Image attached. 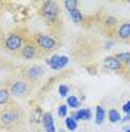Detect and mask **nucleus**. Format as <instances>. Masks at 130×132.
Returning <instances> with one entry per match:
<instances>
[{
    "instance_id": "0eeeda50",
    "label": "nucleus",
    "mask_w": 130,
    "mask_h": 132,
    "mask_svg": "<svg viewBox=\"0 0 130 132\" xmlns=\"http://www.w3.org/2000/svg\"><path fill=\"white\" fill-rule=\"evenodd\" d=\"M43 72L45 71H43V66L42 65H30V66H25V68L21 69V77L24 78L25 81L34 84V82H38L41 80Z\"/></svg>"
},
{
    "instance_id": "cd10ccee",
    "label": "nucleus",
    "mask_w": 130,
    "mask_h": 132,
    "mask_svg": "<svg viewBox=\"0 0 130 132\" xmlns=\"http://www.w3.org/2000/svg\"><path fill=\"white\" fill-rule=\"evenodd\" d=\"M0 6H2V2H0Z\"/></svg>"
},
{
    "instance_id": "6ab92c4d",
    "label": "nucleus",
    "mask_w": 130,
    "mask_h": 132,
    "mask_svg": "<svg viewBox=\"0 0 130 132\" xmlns=\"http://www.w3.org/2000/svg\"><path fill=\"white\" fill-rule=\"evenodd\" d=\"M105 26L108 27V30H112L118 26V20L115 16H106L105 18Z\"/></svg>"
},
{
    "instance_id": "a211bd4d",
    "label": "nucleus",
    "mask_w": 130,
    "mask_h": 132,
    "mask_svg": "<svg viewBox=\"0 0 130 132\" xmlns=\"http://www.w3.org/2000/svg\"><path fill=\"white\" fill-rule=\"evenodd\" d=\"M64 125H66V128H67V131H70V132L76 131V128H78V122L75 119H72V117H66Z\"/></svg>"
},
{
    "instance_id": "c85d7f7f",
    "label": "nucleus",
    "mask_w": 130,
    "mask_h": 132,
    "mask_svg": "<svg viewBox=\"0 0 130 132\" xmlns=\"http://www.w3.org/2000/svg\"><path fill=\"white\" fill-rule=\"evenodd\" d=\"M36 132H39V131H36Z\"/></svg>"
},
{
    "instance_id": "423d86ee",
    "label": "nucleus",
    "mask_w": 130,
    "mask_h": 132,
    "mask_svg": "<svg viewBox=\"0 0 130 132\" xmlns=\"http://www.w3.org/2000/svg\"><path fill=\"white\" fill-rule=\"evenodd\" d=\"M18 56L21 59H24V60H36L42 56V53L39 51L38 45L33 42V39H25L21 51L18 53Z\"/></svg>"
},
{
    "instance_id": "f03ea898",
    "label": "nucleus",
    "mask_w": 130,
    "mask_h": 132,
    "mask_svg": "<svg viewBox=\"0 0 130 132\" xmlns=\"http://www.w3.org/2000/svg\"><path fill=\"white\" fill-rule=\"evenodd\" d=\"M33 42L38 45V48L42 54H48V53H52L54 50L57 48V41L49 36V35H45V33H34L32 36Z\"/></svg>"
},
{
    "instance_id": "6e6552de",
    "label": "nucleus",
    "mask_w": 130,
    "mask_h": 132,
    "mask_svg": "<svg viewBox=\"0 0 130 132\" xmlns=\"http://www.w3.org/2000/svg\"><path fill=\"white\" fill-rule=\"evenodd\" d=\"M67 63H69V59L66 57V56H54V57H51L47 60V65H49L51 69H54V71L63 69Z\"/></svg>"
},
{
    "instance_id": "412c9836",
    "label": "nucleus",
    "mask_w": 130,
    "mask_h": 132,
    "mask_svg": "<svg viewBox=\"0 0 130 132\" xmlns=\"http://www.w3.org/2000/svg\"><path fill=\"white\" fill-rule=\"evenodd\" d=\"M63 5H64L67 12H70L73 9H78V2H75V0H66V2H63Z\"/></svg>"
},
{
    "instance_id": "9b49d317",
    "label": "nucleus",
    "mask_w": 130,
    "mask_h": 132,
    "mask_svg": "<svg viewBox=\"0 0 130 132\" xmlns=\"http://www.w3.org/2000/svg\"><path fill=\"white\" fill-rule=\"evenodd\" d=\"M117 35H118V38H120L121 41H127V39H130V23L129 21H126V23H121V24H120L118 30H117Z\"/></svg>"
},
{
    "instance_id": "1a4fd4ad",
    "label": "nucleus",
    "mask_w": 130,
    "mask_h": 132,
    "mask_svg": "<svg viewBox=\"0 0 130 132\" xmlns=\"http://www.w3.org/2000/svg\"><path fill=\"white\" fill-rule=\"evenodd\" d=\"M103 66H105L106 69H109V71H115V72H118V71H121L123 69V63L115 57V56H109V57H106L105 60H103Z\"/></svg>"
},
{
    "instance_id": "5701e85b",
    "label": "nucleus",
    "mask_w": 130,
    "mask_h": 132,
    "mask_svg": "<svg viewBox=\"0 0 130 132\" xmlns=\"http://www.w3.org/2000/svg\"><path fill=\"white\" fill-rule=\"evenodd\" d=\"M58 116H60V117H66V116H67V104H63V105H60V107H58Z\"/></svg>"
},
{
    "instance_id": "393cba45",
    "label": "nucleus",
    "mask_w": 130,
    "mask_h": 132,
    "mask_svg": "<svg viewBox=\"0 0 130 132\" xmlns=\"http://www.w3.org/2000/svg\"><path fill=\"white\" fill-rule=\"evenodd\" d=\"M123 120H124V122H130V113L129 114H126V117H124Z\"/></svg>"
},
{
    "instance_id": "f3484780",
    "label": "nucleus",
    "mask_w": 130,
    "mask_h": 132,
    "mask_svg": "<svg viewBox=\"0 0 130 132\" xmlns=\"http://www.w3.org/2000/svg\"><path fill=\"white\" fill-rule=\"evenodd\" d=\"M108 119L111 123H117L121 120V116H120V111L118 110H109L108 111Z\"/></svg>"
},
{
    "instance_id": "f8f14e48",
    "label": "nucleus",
    "mask_w": 130,
    "mask_h": 132,
    "mask_svg": "<svg viewBox=\"0 0 130 132\" xmlns=\"http://www.w3.org/2000/svg\"><path fill=\"white\" fill-rule=\"evenodd\" d=\"M70 117H72V119H75L76 122H79V120H90V119H91V110H88V108L76 110V111H75Z\"/></svg>"
},
{
    "instance_id": "20e7f679",
    "label": "nucleus",
    "mask_w": 130,
    "mask_h": 132,
    "mask_svg": "<svg viewBox=\"0 0 130 132\" xmlns=\"http://www.w3.org/2000/svg\"><path fill=\"white\" fill-rule=\"evenodd\" d=\"M8 89H9V92H11L12 96L25 99L30 95V92H32V86H30V82L25 81L24 78L21 77V78H16L14 81H11Z\"/></svg>"
},
{
    "instance_id": "a878e982",
    "label": "nucleus",
    "mask_w": 130,
    "mask_h": 132,
    "mask_svg": "<svg viewBox=\"0 0 130 132\" xmlns=\"http://www.w3.org/2000/svg\"><path fill=\"white\" fill-rule=\"evenodd\" d=\"M112 47V42H106V48H111Z\"/></svg>"
},
{
    "instance_id": "7ed1b4c3",
    "label": "nucleus",
    "mask_w": 130,
    "mask_h": 132,
    "mask_svg": "<svg viewBox=\"0 0 130 132\" xmlns=\"http://www.w3.org/2000/svg\"><path fill=\"white\" fill-rule=\"evenodd\" d=\"M39 14L43 18V21L51 26L57 23L58 16H60V9H58V5L55 2H43L41 9H39Z\"/></svg>"
},
{
    "instance_id": "aec40b11",
    "label": "nucleus",
    "mask_w": 130,
    "mask_h": 132,
    "mask_svg": "<svg viewBox=\"0 0 130 132\" xmlns=\"http://www.w3.org/2000/svg\"><path fill=\"white\" fill-rule=\"evenodd\" d=\"M79 99L78 98H75V96H69L67 98V107H70V108H73V110H79Z\"/></svg>"
},
{
    "instance_id": "bb28decb",
    "label": "nucleus",
    "mask_w": 130,
    "mask_h": 132,
    "mask_svg": "<svg viewBox=\"0 0 130 132\" xmlns=\"http://www.w3.org/2000/svg\"><path fill=\"white\" fill-rule=\"evenodd\" d=\"M124 132H130V128H127V129H124Z\"/></svg>"
},
{
    "instance_id": "4be33fe9",
    "label": "nucleus",
    "mask_w": 130,
    "mask_h": 132,
    "mask_svg": "<svg viewBox=\"0 0 130 132\" xmlns=\"http://www.w3.org/2000/svg\"><path fill=\"white\" fill-rule=\"evenodd\" d=\"M58 93H60V96H61V98H66V96H67V93H69V87L64 86V84H61V86L58 87Z\"/></svg>"
},
{
    "instance_id": "9d476101",
    "label": "nucleus",
    "mask_w": 130,
    "mask_h": 132,
    "mask_svg": "<svg viewBox=\"0 0 130 132\" xmlns=\"http://www.w3.org/2000/svg\"><path fill=\"white\" fill-rule=\"evenodd\" d=\"M42 125L45 128L47 132H55V126H54V119H52V114L51 113H43L42 114Z\"/></svg>"
},
{
    "instance_id": "2eb2a0df",
    "label": "nucleus",
    "mask_w": 130,
    "mask_h": 132,
    "mask_svg": "<svg viewBox=\"0 0 130 132\" xmlns=\"http://www.w3.org/2000/svg\"><path fill=\"white\" fill-rule=\"evenodd\" d=\"M69 15H70V20H72L75 24H79L82 20H84V15H82V12L79 9H73L69 12Z\"/></svg>"
},
{
    "instance_id": "39448f33",
    "label": "nucleus",
    "mask_w": 130,
    "mask_h": 132,
    "mask_svg": "<svg viewBox=\"0 0 130 132\" xmlns=\"http://www.w3.org/2000/svg\"><path fill=\"white\" fill-rule=\"evenodd\" d=\"M25 42V38L24 35L21 32H11L6 36V39H5V48H6V51H9V53H14V54H18L20 51H21V48H23V45H24Z\"/></svg>"
},
{
    "instance_id": "4468645a",
    "label": "nucleus",
    "mask_w": 130,
    "mask_h": 132,
    "mask_svg": "<svg viewBox=\"0 0 130 132\" xmlns=\"http://www.w3.org/2000/svg\"><path fill=\"white\" fill-rule=\"evenodd\" d=\"M96 123L97 125H102L103 122H105V119H106V111L103 110V107L102 105H97L96 107Z\"/></svg>"
},
{
    "instance_id": "b1692460",
    "label": "nucleus",
    "mask_w": 130,
    "mask_h": 132,
    "mask_svg": "<svg viewBox=\"0 0 130 132\" xmlns=\"http://www.w3.org/2000/svg\"><path fill=\"white\" fill-rule=\"evenodd\" d=\"M123 111H124L126 114H129V113H130V101H129V102H126V104L123 105Z\"/></svg>"
},
{
    "instance_id": "ddd939ff",
    "label": "nucleus",
    "mask_w": 130,
    "mask_h": 132,
    "mask_svg": "<svg viewBox=\"0 0 130 132\" xmlns=\"http://www.w3.org/2000/svg\"><path fill=\"white\" fill-rule=\"evenodd\" d=\"M12 102V95H11V92H9L8 87H0V107L3 105H8Z\"/></svg>"
},
{
    "instance_id": "f257e3e1",
    "label": "nucleus",
    "mask_w": 130,
    "mask_h": 132,
    "mask_svg": "<svg viewBox=\"0 0 130 132\" xmlns=\"http://www.w3.org/2000/svg\"><path fill=\"white\" fill-rule=\"evenodd\" d=\"M25 120V114L23 108L11 102L0 108V129L5 131H16L20 129Z\"/></svg>"
},
{
    "instance_id": "dca6fc26",
    "label": "nucleus",
    "mask_w": 130,
    "mask_h": 132,
    "mask_svg": "<svg viewBox=\"0 0 130 132\" xmlns=\"http://www.w3.org/2000/svg\"><path fill=\"white\" fill-rule=\"evenodd\" d=\"M115 57L118 59L120 62L123 63V66L126 68H130V53H118Z\"/></svg>"
}]
</instances>
